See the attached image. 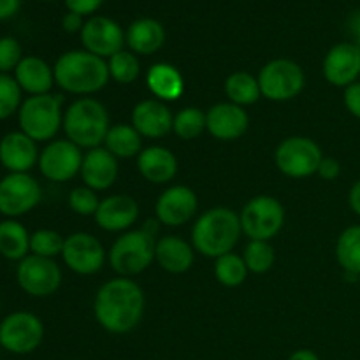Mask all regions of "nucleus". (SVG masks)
Wrapping results in <instances>:
<instances>
[{
  "instance_id": "27",
  "label": "nucleus",
  "mask_w": 360,
  "mask_h": 360,
  "mask_svg": "<svg viewBox=\"0 0 360 360\" xmlns=\"http://www.w3.org/2000/svg\"><path fill=\"white\" fill-rule=\"evenodd\" d=\"M146 84L151 94L162 102L178 101L185 91L181 72L171 63H155L146 74Z\"/></svg>"
},
{
  "instance_id": "37",
  "label": "nucleus",
  "mask_w": 360,
  "mask_h": 360,
  "mask_svg": "<svg viewBox=\"0 0 360 360\" xmlns=\"http://www.w3.org/2000/svg\"><path fill=\"white\" fill-rule=\"evenodd\" d=\"M21 88L16 83L14 76L0 74V122L11 118L14 112L20 111L23 98H21Z\"/></svg>"
},
{
  "instance_id": "30",
  "label": "nucleus",
  "mask_w": 360,
  "mask_h": 360,
  "mask_svg": "<svg viewBox=\"0 0 360 360\" xmlns=\"http://www.w3.org/2000/svg\"><path fill=\"white\" fill-rule=\"evenodd\" d=\"M336 259L348 276H360V225L347 227L336 243Z\"/></svg>"
},
{
  "instance_id": "26",
  "label": "nucleus",
  "mask_w": 360,
  "mask_h": 360,
  "mask_svg": "<svg viewBox=\"0 0 360 360\" xmlns=\"http://www.w3.org/2000/svg\"><path fill=\"white\" fill-rule=\"evenodd\" d=\"M127 46L136 55H153L164 46L165 28L153 18H139L127 28Z\"/></svg>"
},
{
  "instance_id": "36",
  "label": "nucleus",
  "mask_w": 360,
  "mask_h": 360,
  "mask_svg": "<svg viewBox=\"0 0 360 360\" xmlns=\"http://www.w3.org/2000/svg\"><path fill=\"white\" fill-rule=\"evenodd\" d=\"M65 238L51 229H39L34 234H30V253L44 259H53L62 255Z\"/></svg>"
},
{
  "instance_id": "44",
  "label": "nucleus",
  "mask_w": 360,
  "mask_h": 360,
  "mask_svg": "<svg viewBox=\"0 0 360 360\" xmlns=\"http://www.w3.org/2000/svg\"><path fill=\"white\" fill-rule=\"evenodd\" d=\"M21 7V0H0V21L16 16Z\"/></svg>"
},
{
  "instance_id": "3",
  "label": "nucleus",
  "mask_w": 360,
  "mask_h": 360,
  "mask_svg": "<svg viewBox=\"0 0 360 360\" xmlns=\"http://www.w3.org/2000/svg\"><path fill=\"white\" fill-rule=\"evenodd\" d=\"M241 234L239 214L231 207L218 206L195 220L192 227V246L200 255L218 259L234 252Z\"/></svg>"
},
{
  "instance_id": "8",
  "label": "nucleus",
  "mask_w": 360,
  "mask_h": 360,
  "mask_svg": "<svg viewBox=\"0 0 360 360\" xmlns=\"http://www.w3.org/2000/svg\"><path fill=\"white\" fill-rule=\"evenodd\" d=\"M323 160L322 148L304 136H292L281 141L274 151V164L288 178H308L319 172Z\"/></svg>"
},
{
  "instance_id": "29",
  "label": "nucleus",
  "mask_w": 360,
  "mask_h": 360,
  "mask_svg": "<svg viewBox=\"0 0 360 360\" xmlns=\"http://www.w3.org/2000/svg\"><path fill=\"white\" fill-rule=\"evenodd\" d=\"M104 148L111 151L116 158L139 157L143 151V136L127 123H116L105 136Z\"/></svg>"
},
{
  "instance_id": "32",
  "label": "nucleus",
  "mask_w": 360,
  "mask_h": 360,
  "mask_svg": "<svg viewBox=\"0 0 360 360\" xmlns=\"http://www.w3.org/2000/svg\"><path fill=\"white\" fill-rule=\"evenodd\" d=\"M248 273L250 271L246 267L245 259L236 255L234 252L225 253V255L214 259V278L224 287H239V285H243L246 281Z\"/></svg>"
},
{
  "instance_id": "18",
  "label": "nucleus",
  "mask_w": 360,
  "mask_h": 360,
  "mask_svg": "<svg viewBox=\"0 0 360 360\" xmlns=\"http://www.w3.org/2000/svg\"><path fill=\"white\" fill-rule=\"evenodd\" d=\"M250 116L245 108L232 102H220L206 112V130L218 141H236L246 134Z\"/></svg>"
},
{
  "instance_id": "11",
  "label": "nucleus",
  "mask_w": 360,
  "mask_h": 360,
  "mask_svg": "<svg viewBox=\"0 0 360 360\" xmlns=\"http://www.w3.org/2000/svg\"><path fill=\"white\" fill-rule=\"evenodd\" d=\"M42 188L28 172H9L0 179V214L7 218L23 217L37 207Z\"/></svg>"
},
{
  "instance_id": "16",
  "label": "nucleus",
  "mask_w": 360,
  "mask_h": 360,
  "mask_svg": "<svg viewBox=\"0 0 360 360\" xmlns=\"http://www.w3.org/2000/svg\"><path fill=\"white\" fill-rule=\"evenodd\" d=\"M199 200L195 192L185 185L169 186L155 204L157 220L167 227H179L185 225L195 217Z\"/></svg>"
},
{
  "instance_id": "43",
  "label": "nucleus",
  "mask_w": 360,
  "mask_h": 360,
  "mask_svg": "<svg viewBox=\"0 0 360 360\" xmlns=\"http://www.w3.org/2000/svg\"><path fill=\"white\" fill-rule=\"evenodd\" d=\"M84 27V21L81 14L76 13H67L65 16L62 18V28L67 32V34H81Z\"/></svg>"
},
{
  "instance_id": "12",
  "label": "nucleus",
  "mask_w": 360,
  "mask_h": 360,
  "mask_svg": "<svg viewBox=\"0 0 360 360\" xmlns=\"http://www.w3.org/2000/svg\"><path fill=\"white\" fill-rule=\"evenodd\" d=\"M16 281L32 297H49L62 285V269L53 259L27 255L16 267Z\"/></svg>"
},
{
  "instance_id": "7",
  "label": "nucleus",
  "mask_w": 360,
  "mask_h": 360,
  "mask_svg": "<svg viewBox=\"0 0 360 360\" xmlns=\"http://www.w3.org/2000/svg\"><path fill=\"white\" fill-rule=\"evenodd\" d=\"M257 79L262 97L273 102H287L301 94L306 84V74L294 60L276 58L260 69Z\"/></svg>"
},
{
  "instance_id": "42",
  "label": "nucleus",
  "mask_w": 360,
  "mask_h": 360,
  "mask_svg": "<svg viewBox=\"0 0 360 360\" xmlns=\"http://www.w3.org/2000/svg\"><path fill=\"white\" fill-rule=\"evenodd\" d=\"M316 174H319L320 178L326 179V181H333V179H336L338 176L341 174L340 162H338L336 158L323 157V160L320 162V167H319V172H316Z\"/></svg>"
},
{
  "instance_id": "39",
  "label": "nucleus",
  "mask_w": 360,
  "mask_h": 360,
  "mask_svg": "<svg viewBox=\"0 0 360 360\" xmlns=\"http://www.w3.org/2000/svg\"><path fill=\"white\" fill-rule=\"evenodd\" d=\"M23 60V48L16 37H0V74H9L16 70Z\"/></svg>"
},
{
  "instance_id": "6",
  "label": "nucleus",
  "mask_w": 360,
  "mask_h": 360,
  "mask_svg": "<svg viewBox=\"0 0 360 360\" xmlns=\"http://www.w3.org/2000/svg\"><path fill=\"white\" fill-rule=\"evenodd\" d=\"M155 236L144 231H127L112 243L109 264L123 278L136 276L146 271L155 260Z\"/></svg>"
},
{
  "instance_id": "46",
  "label": "nucleus",
  "mask_w": 360,
  "mask_h": 360,
  "mask_svg": "<svg viewBox=\"0 0 360 360\" xmlns=\"http://www.w3.org/2000/svg\"><path fill=\"white\" fill-rule=\"evenodd\" d=\"M348 27H350L352 35H354V44L360 49V11L352 14L350 21H348Z\"/></svg>"
},
{
  "instance_id": "24",
  "label": "nucleus",
  "mask_w": 360,
  "mask_h": 360,
  "mask_svg": "<svg viewBox=\"0 0 360 360\" xmlns=\"http://www.w3.org/2000/svg\"><path fill=\"white\" fill-rule=\"evenodd\" d=\"M195 248L178 236H164L155 246V260L171 274H183L193 266Z\"/></svg>"
},
{
  "instance_id": "28",
  "label": "nucleus",
  "mask_w": 360,
  "mask_h": 360,
  "mask_svg": "<svg viewBox=\"0 0 360 360\" xmlns=\"http://www.w3.org/2000/svg\"><path fill=\"white\" fill-rule=\"evenodd\" d=\"M0 255L16 262L30 255V234L27 227L14 218L0 221Z\"/></svg>"
},
{
  "instance_id": "9",
  "label": "nucleus",
  "mask_w": 360,
  "mask_h": 360,
  "mask_svg": "<svg viewBox=\"0 0 360 360\" xmlns=\"http://www.w3.org/2000/svg\"><path fill=\"white\" fill-rule=\"evenodd\" d=\"M243 234L250 239L269 241L283 229L285 207L271 195H257L245 204L241 214Z\"/></svg>"
},
{
  "instance_id": "34",
  "label": "nucleus",
  "mask_w": 360,
  "mask_h": 360,
  "mask_svg": "<svg viewBox=\"0 0 360 360\" xmlns=\"http://www.w3.org/2000/svg\"><path fill=\"white\" fill-rule=\"evenodd\" d=\"M245 259L246 267L250 273L253 274H264L271 271L276 260V253L271 246L269 241H259V239H250V243L245 248Z\"/></svg>"
},
{
  "instance_id": "5",
  "label": "nucleus",
  "mask_w": 360,
  "mask_h": 360,
  "mask_svg": "<svg viewBox=\"0 0 360 360\" xmlns=\"http://www.w3.org/2000/svg\"><path fill=\"white\" fill-rule=\"evenodd\" d=\"M63 97L62 95H32L25 98L18 111L20 130L35 143L51 141L58 134L63 123Z\"/></svg>"
},
{
  "instance_id": "13",
  "label": "nucleus",
  "mask_w": 360,
  "mask_h": 360,
  "mask_svg": "<svg viewBox=\"0 0 360 360\" xmlns=\"http://www.w3.org/2000/svg\"><path fill=\"white\" fill-rule=\"evenodd\" d=\"M83 151L69 139L49 141L48 146L39 155V171L46 179L65 183L81 172Z\"/></svg>"
},
{
  "instance_id": "47",
  "label": "nucleus",
  "mask_w": 360,
  "mask_h": 360,
  "mask_svg": "<svg viewBox=\"0 0 360 360\" xmlns=\"http://www.w3.org/2000/svg\"><path fill=\"white\" fill-rule=\"evenodd\" d=\"M287 360H320L319 355L313 350H308V348H301V350L294 352Z\"/></svg>"
},
{
  "instance_id": "22",
  "label": "nucleus",
  "mask_w": 360,
  "mask_h": 360,
  "mask_svg": "<svg viewBox=\"0 0 360 360\" xmlns=\"http://www.w3.org/2000/svg\"><path fill=\"white\" fill-rule=\"evenodd\" d=\"M37 143L21 130L9 132L0 139V164L9 172H30L39 162Z\"/></svg>"
},
{
  "instance_id": "40",
  "label": "nucleus",
  "mask_w": 360,
  "mask_h": 360,
  "mask_svg": "<svg viewBox=\"0 0 360 360\" xmlns=\"http://www.w3.org/2000/svg\"><path fill=\"white\" fill-rule=\"evenodd\" d=\"M343 101L345 108L350 111V115L360 120V81H355L350 86L345 88Z\"/></svg>"
},
{
  "instance_id": "33",
  "label": "nucleus",
  "mask_w": 360,
  "mask_h": 360,
  "mask_svg": "<svg viewBox=\"0 0 360 360\" xmlns=\"http://www.w3.org/2000/svg\"><path fill=\"white\" fill-rule=\"evenodd\" d=\"M206 130V112L199 108H185L174 115L172 132L183 141H192Z\"/></svg>"
},
{
  "instance_id": "38",
  "label": "nucleus",
  "mask_w": 360,
  "mask_h": 360,
  "mask_svg": "<svg viewBox=\"0 0 360 360\" xmlns=\"http://www.w3.org/2000/svg\"><path fill=\"white\" fill-rule=\"evenodd\" d=\"M98 204H101V199H98L97 192L88 186H77V188L70 190L69 193V207L76 214H81V217H95L98 210Z\"/></svg>"
},
{
  "instance_id": "2",
  "label": "nucleus",
  "mask_w": 360,
  "mask_h": 360,
  "mask_svg": "<svg viewBox=\"0 0 360 360\" xmlns=\"http://www.w3.org/2000/svg\"><path fill=\"white\" fill-rule=\"evenodd\" d=\"M55 83L63 91L74 95H91L101 91L109 81L108 62L86 49H74L58 56L55 67Z\"/></svg>"
},
{
  "instance_id": "4",
  "label": "nucleus",
  "mask_w": 360,
  "mask_h": 360,
  "mask_svg": "<svg viewBox=\"0 0 360 360\" xmlns=\"http://www.w3.org/2000/svg\"><path fill=\"white\" fill-rule=\"evenodd\" d=\"M62 129L70 143L81 150H94L104 144L111 129V120L102 102L91 97H81L65 109Z\"/></svg>"
},
{
  "instance_id": "45",
  "label": "nucleus",
  "mask_w": 360,
  "mask_h": 360,
  "mask_svg": "<svg viewBox=\"0 0 360 360\" xmlns=\"http://www.w3.org/2000/svg\"><path fill=\"white\" fill-rule=\"evenodd\" d=\"M348 204H350L352 211H354L357 217H360V179L354 183V186L350 188L348 193Z\"/></svg>"
},
{
  "instance_id": "20",
  "label": "nucleus",
  "mask_w": 360,
  "mask_h": 360,
  "mask_svg": "<svg viewBox=\"0 0 360 360\" xmlns=\"http://www.w3.org/2000/svg\"><path fill=\"white\" fill-rule=\"evenodd\" d=\"M172 123H174V116H172L171 109L158 98L141 101L132 109V123L130 125L148 139H162L167 134H171Z\"/></svg>"
},
{
  "instance_id": "23",
  "label": "nucleus",
  "mask_w": 360,
  "mask_h": 360,
  "mask_svg": "<svg viewBox=\"0 0 360 360\" xmlns=\"http://www.w3.org/2000/svg\"><path fill=\"white\" fill-rule=\"evenodd\" d=\"M137 169L146 181L164 185L178 174V158L164 146L144 148L137 157Z\"/></svg>"
},
{
  "instance_id": "21",
  "label": "nucleus",
  "mask_w": 360,
  "mask_h": 360,
  "mask_svg": "<svg viewBox=\"0 0 360 360\" xmlns=\"http://www.w3.org/2000/svg\"><path fill=\"white\" fill-rule=\"evenodd\" d=\"M79 174L84 186L95 192H104L111 188L118 178V158L104 146L88 150V153H84L83 157Z\"/></svg>"
},
{
  "instance_id": "1",
  "label": "nucleus",
  "mask_w": 360,
  "mask_h": 360,
  "mask_svg": "<svg viewBox=\"0 0 360 360\" xmlns=\"http://www.w3.org/2000/svg\"><path fill=\"white\" fill-rule=\"evenodd\" d=\"M144 306L143 288L130 278L118 276L98 288L94 313L102 329L111 334H127L141 323Z\"/></svg>"
},
{
  "instance_id": "41",
  "label": "nucleus",
  "mask_w": 360,
  "mask_h": 360,
  "mask_svg": "<svg viewBox=\"0 0 360 360\" xmlns=\"http://www.w3.org/2000/svg\"><path fill=\"white\" fill-rule=\"evenodd\" d=\"M102 2L104 0H65V6L70 13L81 14V16H90L102 6Z\"/></svg>"
},
{
  "instance_id": "35",
  "label": "nucleus",
  "mask_w": 360,
  "mask_h": 360,
  "mask_svg": "<svg viewBox=\"0 0 360 360\" xmlns=\"http://www.w3.org/2000/svg\"><path fill=\"white\" fill-rule=\"evenodd\" d=\"M108 69L109 76H111L116 83L130 84L139 77L141 63L136 53L122 49L120 53L112 55L111 58H108Z\"/></svg>"
},
{
  "instance_id": "19",
  "label": "nucleus",
  "mask_w": 360,
  "mask_h": 360,
  "mask_svg": "<svg viewBox=\"0 0 360 360\" xmlns=\"http://www.w3.org/2000/svg\"><path fill=\"white\" fill-rule=\"evenodd\" d=\"M139 218V204L132 195L116 193L101 200L95 221L105 232H127Z\"/></svg>"
},
{
  "instance_id": "17",
  "label": "nucleus",
  "mask_w": 360,
  "mask_h": 360,
  "mask_svg": "<svg viewBox=\"0 0 360 360\" xmlns=\"http://www.w3.org/2000/svg\"><path fill=\"white\" fill-rule=\"evenodd\" d=\"M323 77L338 88H347L360 76V49L354 42L333 46L323 58Z\"/></svg>"
},
{
  "instance_id": "25",
  "label": "nucleus",
  "mask_w": 360,
  "mask_h": 360,
  "mask_svg": "<svg viewBox=\"0 0 360 360\" xmlns=\"http://www.w3.org/2000/svg\"><path fill=\"white\" fill-rule=\"evenodd\" d=\"M14 79L20 84L21 91L28 95H44L55 84V72L46 60L39 56H23L20 65L14 70Z\"/></svg>"
},
{
  "instance_id": "10",
  "label": "nucleus",
  "mask_w": 360,
  "mask_h": 360,
  "mask_svg": "<svg viewBox=\"0 0 360 360\" xmlns=\"http://www.w3.org/2000/svg\"><path fill=\"white\" fill-rule=\"evenodd\" d=\"M44 340V323L37 315L14 311L0 322V347L16 355L37 350Z\"/></svg>"
},
{
  "instance_id": "15",
  "label": "nucleus",
  "mask_w": 360,
  "mask_h": 360,
  "mask_svg": "<svg viewBox=\"0 0 360 360\" xmlns=\"http://www.w3.org/2000/svg\"><path fill=\"white\" fill-rule=\"evenodd\" d=\"M79 37L86 51L104 60L122 51L127 42L123 28L108 16H94L84 21Z\"/></svg>"
},
{
  "instance_id": "31",
  "label": "nucleus",
  "mask_w": 360,
  "mask_h": 360,
  "mask_svg": "<svg viewBox=\"0 0 360 360\" xmlns=\"http://www.w3.org/2000/svg\"><path fill=\"white\" fill-rule=\"evenodd\" d=\"M225 94H227L229 102L241 105V108L255 104L262 97L259 79L250 72H243V70L231 74L227 77V81H225Z\"/></svg>"
},
{
  "instance_id": "14",
  "label": "nucleus",
  "mask_w": 360,
  "mask_h": 360,
  "mask_svg": "<svg viewBox=\"0 0 360 360\" xmlns=\"http://www.w3.org/2000/svg\"><path fill=\"white\" fill-rule=\"evenodd\" d=\"M62 259L72 273L90 276L98 273L105 262V250L102 243L88 232H74L65 238Z\"/></svg>"
}]
</instances>
